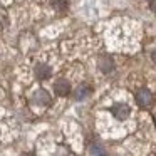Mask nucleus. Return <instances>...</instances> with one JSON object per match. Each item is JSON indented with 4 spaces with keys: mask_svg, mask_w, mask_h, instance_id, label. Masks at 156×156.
Returning a JSON list of instances; mask_svg holds the SVG:
<instances>
[{
    "mask_svg": "<svg viewBox=\"0 0 156 156\" xmlns=\"http://www.w3.org/2000/svg\"><path fill=\"white\" fill-rule=\"evenodd\" d=\"M52 4H54V7H57L59 10H64V9L67 7V0H54Z\"/></svg>",
    "mask_w": 156,
    "mask_h": 156,
    "instance_id": "6e6552de",
    "label": "nucleus"
},
{
    "mask_svg": "<svg viewBox=\"0 0 156 156\" xmlns=\"http://www.w3.org/2000/svg\"><path fill=\"white\" fill-rule=\"evenodd\" d=\"M111 111H112V114L116 116V119H126L129 116V108L126 104H114L111 108Z\"/></svg>",
    "mask_w": 156,
    "mask_h": 156,
    "instance_id": "f03ea898",
    "label": "nucleus"
},
{
    "mask_svg": "<svg viewBox=\"0 0 156 156\" xmlns=\"http://www.w3.org/2000/svg\"><path fill=\"white\" fill-rule=\"evenodd\" d=\"M99 67L102 72H111L112 71V61L111 57H101L99 59Z\"/></svg>",
    "mask_w": 156,
    "mask_h": 156,
    "instance_id": "39448f33",
    "label": "nucleus"
},
{
    "mask_svg": "<svg viewBox=\"0 0 156 156\" xmlns=\"http://www.w3.org/2000/svg\"><path fill=\"white\" fill-rule=\"evenodd\" d=\"M91 92V87H87V86H82V87H79L77 91H76V99H84L86 96Z\"/></svg>",
    "mask_w": 156,
    "mask_h": 156,
    "instance_id": "423d86ee",
    "label": "nucleus"
},
{
    "mask_svg": "<svg viewBox=\"0 0 156 156\" xmlns=\"http://www.w3.org/2000/svg\"><path fill=\"white\" fill-rule=\"evenodd\" d=\"M151 101H153V96L148 89H141V91L136 94V102H138L141 108H148V106L151 104Z\"/></svg>",
    "mask_w": 156,
    "mask_h": 156,
    "instance_id": "f257e3e1",
    "label": "nucleus"
},
{
    "mask_svg": "<svg viewBox=\"0 0 156 156\" xmlns=\"http://www.w3.org/2000/svg\"><path fill=\"white\" fill-rule=\"evenodd\" d=\"M37 102H44V104H49V102H51V99H49L47 92H45V91L37 92Z\"/></svg>",
    "mask_w": 156,
    "mask_h": 156,
    "instance_id": "0eeeda50",
    "label": "nucleus"
},
{
    "mask_svg": "<svg viewBox=\"0 0 156 156\" xmlns=\"http://www.w3.org/2000/svg\"><path fill=\"white\" fill-rule=\"evenodd\" d=\"M35 74H37L39 79H47L51 77V67H47V66H37L35 67Z\"/></svg>",
    "mask_w": 156,
    "mask_h": 156,
    "instance_id": "20e7f679",
    "label": "nucleus"
},
{
    "mask_svg": "<svg viewBox=\"0 0 156 156\" xmlns=\"http://www.w3.org/2000/svg\"><path fill=\"white\" fill-rule=\"evenodd\" d=\"M54 91H55V94H59V96L69 94V84H67V81H64V79L57 81L54 84Z\"/></svg>",
    "mask_w": 156,
    "mask_h": 156,
    "instance_id": "7ed1b4c3",
    "label": "nucleus"
}]
</instances>
